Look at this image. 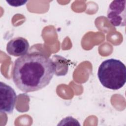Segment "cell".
I'll return each instance as SVG.
<instances>
[{"label":"cell","instance_id":"6da1fadb","mask_svg":"<svg viewBox=\"0 0 126 126\" xmlns=\"http://www.w3.org/2000/svg\"><path fill=\"white\" fill-rule=\"evenodd\" d=\"M54 74V65L51 59L39 53H30L15 61L13 81L23 92H33L47 86Z\"/></svg>","mask_w":126,"mask_h":126},{"label":"cell","instance_id":"7a4b0ae2","mask_svg":"<svg viewBox=\"0 0 126 126\" xmlns=\"http://www.w3.org/2000/svg\"><path fill=\"white\" fill-rule=\"evenodd\" d=\"M97 76L103 87L113 90H119L126 83V65L119 60H106L99 66Z\"/></svg>","mask_w":126,"mask_h":126},{"label":"cell","instance_id":"3957f363","mask_svg":"<svg viewBox=\"0 0 126 126\" xmlns=\"http://www.w3.org/2000/svg\"><path fill=\"white\" fill-rule=\"evenodd\" d=\"M126 0H113L109 5L107 17L114 27L126 26Z\"/></svg>","mask_w":126,"mask_h":126},{"label":"cell","instance_id":"277c9868","mask_svg":"<svg viewBox=\"0 0 126 126\" xmlns=\"http://www.w3.org/2000/svg\"><path fill=\"white\" fill-rule=\"evenodd\" d=\"M17 100L14 90L4 82L0 83V110L1 113L11 114L13 112Z\"/></svg>","mask_w":126,"mask_h":126},{"label":"cell","instance_id":"5b68a950","mask_svg":"<svg viewBox=\"0 0 126 126\" xmlns=\"http://www.w3.org/2000/svg\"><path fill=\"white\" fill-rule=\"evenodd\" d=\"M30 48L28 41L22 37H17L11 39L6 45L8 54L14 57H21L27 54Z\"/></svg>","mask_w":126,"mask_h":126},{"label":"cell","instance_id":"8992f818","mask_svg":"<svg viewBox=\"0 0 126 126\" xmlns=\"http://www.w3.org/2000/svg\"><path fill=\"white\" fill-rule=\"evenodd\" d=\"M80 126L79 122L71 116H68L63 119L58 126Z\"/></svg>","mask_w":126,"mask_h":126},{"label":"cell","instance_id":"52a82bcc","mask_svg":"<svg viewBox=\"0 0 126 126\" xmlns=\"http://www.w3.org/2000/svg\"><path fill=\"white\" fill-rule=\"evenodd\" d=\"M6 2L10 6L18 7L24 5L26 2H28V0H7Z\"/></svg>","mask_w":126,"mask_h":126}]
</instances>
